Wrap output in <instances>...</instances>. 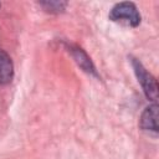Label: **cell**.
Masks as SVG:
<instances>
[{
  "label": "cell",
  "instance_id": "1",
  "mask_svg": "<svg viewBox=\"0 0 159 159\" xmlns=\"http://www.w3.org/2000/svg\"><path fill=\"white\" fill-rule=\"evenodd\" d=\"M108 17L114 22H123L132 27H137L140 24L142 19L137 6L129 1L116 4L109 11Z\"/></svg>",
  "mask_w": 159,
  "mask_h": 159
},
{
  "label": "cell",
  "instance_id": "3",
  "mask_svg": "<svg viewBox=\"0 0 159 159\" xmlns=\"http://www.w3.org/2000/svg\"><path fill=\"white\" fill-rule=\"evenodd\" d=\"M139 125L147 132H158V106L157 103L147 107L140 116Z\"/></svg>",
  "mask_w": 159,
  "mask_h": 159
},
{
  "label": "cell",
  "instance_id": "6",
  "mask_svg": "<svg viewBox=\"0 0 159 159\" xmlns=\"http://www.w3.org/2000/svg\"><path fill=\"white\" fill-rule=\"evenodd\" d=\"M39 5L48 12L58 14V12H62L66 9L67 2H65V1H41V2H39Z\"/></svg>",
  "mask_w": 159,
  "mask_h": 159
},
{
  "label": "cell",
  "instance_id": "4",
  "mask_svg": "<svg viewBox=\"0 0 159 159\" xmlns=\"http://www.w3.org/2000/svg\"><path fill=\"white\" fill-rule=\"evenodd\" d=\"M68 51L71 52L72 57L75 58V61L78 63V66L86 71L87 73L89 75H93V76H97V71H96V67L93 66L91 58L87 56V53L81 48V47H77V46H73V45H70L68 46Z\"/></svg>",
  "mask_w": 159,
  "mask_h": 159
},
{
  "label": "cell",
  "instance_id": "5",
  "mask_svg": "<svg viewBox=\"0 0 159 159\" xmlns=\"http://www.w3.org/2000/svg\"><path fill=\"white\" fill-rule=\"evenodd\" d=\"M14 77V65L10 56L0 48V84H7Z\"/></svg>",
  "mask_w": 159,
  "mask_h": 159
},
{
  "label": "cell",
  "instance_id": "2",
  "mask_svg": "<svg viewBox=\"0 0 159 159\" xmlns=\"http://www.w3.org/2000/svg\"><path fill=\"white\" fill-rule=\"evenodd\" d=\"M132 66L134 70V73L138 78V82L140 83L145 96L150 101H157L158 97V84L155 78L145 70V67L142 65V62L137 58H132Z\"/></svg>",
  "mask_w": 159,
  "mask_h": 159
}]
</instances>
